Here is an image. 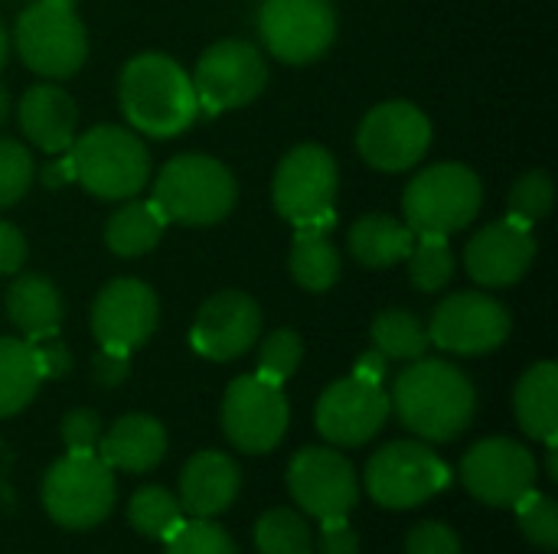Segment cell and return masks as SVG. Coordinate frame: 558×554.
<instances>
[{
	"label": "cell",
	"mask_w": 558,
	"mask_h": 554,
	"mask_svg": "<svg viewBox=\"0 0 558 554\" xmlns=\"http://www.w3.org/2000/svg\"><path fill=\"white\" fill-rule=\"evenodd\" d=\"M399 421L425 441H454L474 421L477 395L471 379L445 359H415L389 395Z\"/></svg>",
	"instance_id": "cell-1"
},
{
	"label": "cell",
	"mask_w": 558,
	"mask_h": 554,
	"mask_svg": "<svg viewBox=\"0 0 558 554\" xmlns=\"http://www.w3.org/2000/svg\"><path fill=\"white\" fill-rule=\"evenodd\" d=\"M118 98L131 127L160 140L183 134L199 114L193 78L163 52L134 56L121 72Z\"/></svg>",
	"instance_id": "cell-2"
},
{
	"label": "cell",
	"mask_w": 558,
	"mask_h": 554,
	"mask_svg": "<svg viewBox=\"0 0 558 554\" xmlns=\"http://www.w3.org/2000/svg\"><path fill=\"white\" fill-rule=\"evenodd\" d=\"M239 199L235 176L226 163L206 153H183L170 160L154 183L150 202L167 222L180 225H213L222 222Z\"/></svg>",
	"instance_id": "cell-3"
},
{
	"label": "cell",
	"mask_w": 558,
	"mask_h": 554,
	"mask_svg": "<svg viewBox=\"0 0 558 554\" xmlns=\"http://www.w3.org/2000/svg\"><path fill=\"white\" fill-rule=\"evenodd\" d=\"M75 180L98 199H131L150 180V153L137 134L98 124L69 147Z\"/></svg>",
	"instance_id": "cell-4"
},
{
	"label": "cell",
	"mask_w": 558,
	"mask_h": 554,
	"mask_svg": "<svg viewBox=\"0 0 558 554\" xmlns=\"http://www.w3.org/2000/svg\"><path fill=\"white\" fill-rule=\"evenodd\" d=\"M484 202L481 176L464 163H435L422 170L402 199L405 225L415 235H454L468 229Z\"/></svg>",
	"instance_id": "cell-5"
},
{
	"label": "cell",
	"mask_w": 558,
	"mask_h": 554,
	"mask_svg": "<svg viewBox=\"0 0 558 554\" xmlns=\"http://www.w3.org/2000/svg\"><path fill=\"white\" fill-rule=\"evenodd\" d=\"M13 39L23 65L43 78H69L82 69L88 56L85 26L72 3L62 0L29 3L16 20Z\"/></svg>",
	"instance_id": "cell-6"
},
{
	"label": "cell",
	"mask_w": 558,
	"mask_h": 554,
	"mask_svg": "<svg viewBox=\"0 0 558 554\" xmlns=\"http://www.w3.org/2000/svg\"><path fill=\"white\" fill-rule=\"evenodd\" d=\"M43 506L49 519L62 529H92L108 519L114 506V477L111 467L85 454H65L56 460L43 480Z\"/></svg>",
	"instance_id": "cell-7"
},
{
	"label": "cell",
	"mask_w": 558,
	"mask_h": 554,
	"mask_svg": "<svg viewBox=\"0 0 558 554\" xmlns=\"http://www.w3.org/2000/svg\"><path fill=\"white\" fill-rule=\"evenodd\" d=\"M337 186H340V173L330 150L317 144H301L275 170V183H271L275 209L294 229L301 225L333 229Z\"/></svg>",
	"instance_id": "cell-8"
},
{
	"label": "cell",
	"mask_w": 558,
	"mask_h": 554,
	"mask_svg": "<svg viewBox=\"0 0 558 554\" xmlns=\"http://www.w3.org/2000/svg\"><path fill=\"white\" fill-rule=\"evenodd\" d=\"M445 460L418 441H392L366 464V490L386 509H412L448 487Z\"/></svg>",
	"instance_id": "cell-9"
},
{
	"label": "cell",
	"mask_w": 558,
	"mask_h": 554,
	"mask_svg": "<svg viewBox=\"0 0 558 554\" xmlns=\"http://www.w3.org/2000/svg\"><path fill=\"white\" fill-rule=\"evenodd\" d=\"M258 33L275 59L304 65L330 49L337 13L330 0H265L258 10Z\"/></svg>",
	"instance_id": "cell-10"
},
{
	"label": "cell",
	"mask_w": 558,
	"mask_h": 554,
	"mask_svg": "<svg viewBox=\"0 0 558 554\" xmlns=\"http://www.w3.org/2000/svg\"><path fill=\"white\" fill-rule=\"evenodd\" d=\"M265 82H268L265 56L242 39H222L209 46L199 56L193 75L199 108H206L209 114L232 111L255 101L265 91Z\"/></svg>",
	"instance_id": "cell-11"
},
{
	"label": "cell",
	"mask_w": 558,
	"mask_h": 554,
	"mask_svg": "<svg viewBox=\"0 0 558 554\" xmlns=\"http://www.w3.org/2000/svg\"><path fill=\"white\" fill-rule=\"evenodd\" d=\"M222 431L242 454H268L288 431V398L265 376H242L222 402Z\"/></svg>",
	"instance_id": "cell-12"
},
{
	"label": "cell",
	"mask_w": 558,
	"mask_h": 554,
	"mask_svg": "<svg viewBox=\"0 0 558 554\" xmlns=\"http://www.w3.org/2000/svg\"><path fill=\"white\" fill-rule=\"evenodd\" d=\"M510 336V313L500 300L481 291H461L438 304L432 313L428 340L445 353L484 356L504 346Z\"/></svg>",
	"instance_id": "cell-13"
},
{
	"label": "cell",
	"mask_w": 558,
	"mask_h": 554,
	"mask_svg": "<svg viewBox=\"0 0 558 554\" xmlns=\"http://www.w3.org/2000/svg\"><path fill=\"white\" fill-rule=\"evenodd\" d=\"M432 144V124L412 101H386L373 108L356 134L363 160L386 173L415 167Z\"/></svg>",
	"instance_id": "cell-14"
},
{
	"label": "cell",
	"mask_w": 558,
	"mask_h": 554,
	"mask_svg": "<svg viewBox=\"0 0 558 554\" xmlns=\"http://www.w3.org/2000/svg\"><path fill=\"white\" fill-rule=\"evenodd\" d=\"M461 483L487 506H513L536 487V460L510 438H487L464 454Z\"/></svg>",
	"instance_id": "cell-15"
},
{
	"label": "cell",
	"mask_w": 558,
	"mask_h": 554,
	"mask_svg": "<svg viewBox=\"0 0 558 554\" xmlns=\"http://www.w3.org/2000/svg\"><path fill=\"white\" fill-rule=\"evenodd\" d=\"M288 490L298 506L311 516L324 519H347L360 500L353 464L327 447H304L294 454L288 467Z\"/></svg>",
	"instance_id": "cell-16"
},
{
	"label": "cell",
	"mask_w": 558,
	"mask_h": 554,
	"mask_svg": "<svg viewBox=\"0 0 558 554\" xmlns=\"http://www.w3.org/2000/svg\"><path fill=\"white\" fill-rule=\"evenodd\" d=\"M389 411H392V405H389V395L383 392V385L350 376V379L333 382L320 395L317 431L330 444L360 447L383 431Z\"/></svg>",
	"instance_id": "cell-17"
},
{
	"label": "cell",
	"mask_w": 558,
	"mask_h": 554,
	"mask_svg": "<svg viewBox=\"0 0 558 554\" xmlns=\"http://www.w3.org/2000/svg\"><path fill=\"white\" fill-rule=\"evenodd\" d=\"M157 294L134 278H114L92 304V333L101 346L137 349L157 330Z\"/></svg>",
	"instance_id": "cell-18"
},
{
	"label": "cell",
	"mask_w": 558,
	"mask_h": 554,
	"mask_svg": "<svg viewBox=\"0 0 558 554\" xmlns=\"http://www.w3.org/2000/svg\"><path fill=\"white\" fill-rule=\"evenodd\" d=\"M262 336V310L242 291H219L209 297L193 323L190 343L203 359L229 362L245 356Z\"/></svg>",
	"instance_id": "cell-19"
},
{
	"label": "cell",
	"mask_w": 558,
	"mask_h": 554,
	"mask_svg": "<svg viewBox=\"0 0 558 554\" xmlns=\"http://www.w3.org/2000/svg\"><path fill=\"white\" fill-rule=\"evenodd\" d=\"M536 258V238L533 229L517 222V219H500L481 229L468 248H464V264L468 274L481 287H507L517 284Z\"/></svg>",
	"instance_id": "cell-20"
},
{
	"label": "cell",
	"mask_w": 558,
	"mask_h": 554,
	"mask_svg": "<svg viewBox=\"0 0 558 554\" xmlns=\"http://www.w3.org/2000/svg\"><path fill=\"white\" fill-rule=\"evenodd\" d=\"M239 487H242L239 464L219 451H203L193 460H186L180 473V506L193 519H213L232 506Z\"/></svg>",
	"instance_id": "cell-21"
},
{
	"label": "cell",
	"mask_w": 558,
	"mask_h": 554,
	"mask_svg": "<svg viewBox=\"0 0 558 554\" xmlns=\"http://www.w3.org/2000/svg\"><path fill=\"white\" fill-rule=\"evenodd\" d=\"M78 108L59 85H33L20 101L23 134L46 153H62L75 140Z\"/></svg>",
	"instance_id": "cell-22"
},
{
	"label": "cell",
	"mask_w": 558,
	"mask_h": 554,
	"mask_svg": "<svg viewBox=\"0 0 558 554\" xmlns=\"http://www.w3.org/2000/svg\"><path fill=\"white\" fill-rule=\"evenodd\" d=\"M167 454V431L150 415H128L114 421V428L101 438V460L111 470L147 473Z\"/></svg>",
	"instance_id": "cell-23"
},
{
	"label": "cell",
	"mask_w": 558,
	"mask_h": 554,
	"mask_svg": "<svg viewBox=\"0 0 558 554\" xmlns=\"http://www.w3.org/2000/svg\"><path fill=\"white\" fill-rule=\"evenodd\" d=\"M7 313L13 327L26 336V343H39L59 333L62 297L52 281L39 274H23L7 291Z\"/></svg>",
	"instance_id": "cell-24"
},
{
	"label": "cell",
	"mask_w": 558,
	"mask_h": 554,
	"mask_svg": "<svg viewBox=\"0 0 558 554\" xmlns=\"http://www.w3.org/2000/svg\"><path fill=\"white\" fill-rule=\"evenodd\" d=\"M517 421L520 428L543 441H558V366L556 362H536L533 369L523 372L517 395H513Z\"/></svg>",
	"instance_id": "cell-25"
},
{
	"label": "cell",
	"mask_w": 558,
	"mask_h": 554,
	"mask_svg": "<svg viewBox=\"0 0 558 554\" xmlns=\"http://www.w3.org/2000/svg\"><path fill=\"white\" fill-rule=\"evenodd\" d=\"M415 232L392 216H363L350 229V251L363 268H392L409 258Z\"/></svg>",
	"instance_id": "cell-26"
},
{
	"label": "cell",
	"mask_w": 558,
	"mask_h": 554,
	"mask_svg": "<svg viewBox=\"0 0 558 554\" xmlns=\"http://www.w3.org/2000/svg\"><path fill=\"white\" fill-rule=\"evenodd\" d=\"M291 278L311 294H324L340 281V251L333 248L327 225H301V229H294Z\"/></svg>",
	"instance_id": "cell-27"
},
{
	"label": "cell",
	"mask_w": 558,
	"mask_h": 554,
	"mask_svg": "<svg viewBox=\"0 0 558 554\" xmlns=\"http://www.w3.org/2000/svg\"><path fill=\"white\" fill-rule=\"evenodd\" d=\"M43 382L36 346L26 340H0V418L23 411Z\"/></svg>",
	"instance_id": "cell-28"
},
{
	"label": "cell",
	"mask_w": 558,
	"mask_h": 554,
	"mask_svg": "<svg viewBox=\"0 0 558 554\" xmlns=\"http://www.w3.org/2000/svg\"><path fill=\"white\" fill-rule=\"evenodd\" d=\"M167 219L160 216V209L147 199H134L124 202L105 225V245L118 255V258H137L144 251H150L160 235H163Z\"/></svg>",
	"instance_id": "cell-29"
},
{
	"label": "cell",
	"mask_w": 558,
	"mask_h": 554,
	"mask_svg": "<svg viewBox=\"0 0 558 554\" xmlns=\"http://www.w3.org/2000/svg\"><path fill=\"white\" fill-rule=\"evenodd\" d=\"M428 330L409 310H386L373 320V346L386 359L415 362L428 353Z\"/></svg>",
	"instance_id": "cell-30"
},
{
	"label": "cell",
	"mask_w": 558,
	"mask_h": 554,
	"mask_svg": "<svg viewBox=\"0 0 558 554\" xmlns=\"http://www.w3.org/2000/svg\"><path fill=\"white\" fill-rule=\"evenodd\" d=\"M131 526L147 535V539H170L186 519H183V506L180 500H173L163 487H144L134 493L131 506H128Z\"/></svg>",
	"instance_id": "cell-31"
},
{
	"label": "cell",
	"mask_w": 558,
	"mask_h": 554,
	"mask_svg": "<svg viewBox=\"0 0 558 554\" xmlns=\"http://www.w3.org/2000/svg\"><path fill=\"white\" fill-rule=\"evenodd\" d=\"M405 261L412 284L425 294L445 291L454 278V255L445 235H415V245Z\"/></svg>",
	"instance_id": "cell-32"
},
{
	"label": "cell",
	"mask_w": 558,
	"mask_h": 554,
	"mask_svg": "<svg viewBox=\"0 0 558 554\" xmlns=\"http://www.w3.org/2000/svg\"><path fill=\"white\" fill-rule=\"evenodd\" d=\"M255 545L262 554H314V539L304 516L271 509L255 522Z\"/></svg>",
	"instance_id": "cell-33"
},
{
	"label": "cell",
	"mask_w": 558,
	"mask_h": 554,
	"mask_svg": "<svg viewBox=\"0 0 558 554\" xmlns=\"http://www.w3.org/2000/svg\"><path fill=\"white\" fill-rule=\"evenodd\" d=\"M517 526L520 532L543 552H556L558 549V506L546 493H523L517 503Z\"/></svg>",
	"instance_id": "cell-34"
},
{
	"label": "cell",
	"mask_w": 558,
	"mask_h": 554,
	"mask_svg": "<svg viewBox=\"0 0 558 554\" xmlns=\"http://www.w3.org/2000/svg\"><path fill=\"white\" fill-rule=\"evenodd\" d=\"M553 199H556V186H553V176L543 173V170H533L526 176H520L510 189V219L523 222V225H536L539 219L549 216L553 209Z\"/></svg>",
	"instance_id": "cell-35"
},
{
	"label": "cell",
	"mask_w": 558,
	"mask_h": 554,
	"mask_svg": "<svg viewBox=\"0 0 558 554\" xmlns=\"http://www.w3.org/2000/svg\"><path fill=\"white\" fill-rule=\"evenodd\" d=\"M304 346L301 336L294 330H275L265 336L262 343V356H258V376H265L268 382H288L298 366H301Z\"/></svg>",
	"instance_id": "cell-36"
},
{
	"label": "cell",
	"mask_w": 558,
	"mask_h": 554,
	"mask_svg": "<svg viewBox=\"0 0 558 554\" xmlns=\"http://www.w3.org/2000/svg\"><path fill=\"white\" fill-rule=\"evenodd\" d=\"M167 554H235V545L209 519H193L167 539Z\"/></svg>",
	"instance_id": "cell-37"
},
{
	"label": "cell",
	"mask_w": 558,
	"mask_h": 554,
	"mask_svg": "<svg viewBox=\"0 0 558 554\" xmlns=\"http://www.w3.org/2000/svg\"><path fill=\"white\" fill-rule=\"evenodd\" d=\"M33 183V157L23 144L0 137V209L13 206Z\"/></svg>",
	"instance_id": "cell-38"
},
{
	"label": "cell",
	"mask_w": 558,
	"mask_h": 554,
	"mask_svg": "<svg viewBox=\"0 0 558 554\" xmlns=\"http://www.w3.org/2000/svg\"><path fill=\"white\" fill-rule=\"evenodd\" d=\"M59 434L69 447V454H85L95 451V444L101 441V418L88 408H75L62 418Z\"/></svg>",
	"instance_id": "cell-39"
},
{
	"label": "cell",
	"mask_w": 558,
	"mask_h": 554,
	"mask_svg": "<svg viewBox=\"0 0 558 554\" xmlns=\"http://www.w3.org/2000/svg\"><path fill=\"white\" fill-rule=\"evenodd\" d=\"M405 554H461V542H458L454 529H448L441 522H422L409 532Z\"/></svg>",
	"instance_id": "cell-40"
},
{
	"label": "cell",
	"mask_w": 558,
	"mask_h": 554,
	"mask_svg": "<svg viewBox=\"0 0 558 554\" xmlns=\"http://www.w3.org/2000/svg\"><path fill=\"white\" fill-rule=\"evenodd\" d=\"M131 372V359H128V349H111V346H101L92 359V376L101 389H114L128 379Z\"/></svg>",
	"instance_id": "cell-41"
},
{
	"label": "cell",
	"mask_w": 558,
	"mask_h": 554,
	"mask_svg": "<svg viewBox=\"0 0 558 554\" xmlns=\"http://www.w3.org/2000/svg\"><path fill=\"white\" fill-rule=\"evenodd\" d=\"M320 554H360V539L347 526V519L320 522Z\"/></svg>",
	"instance_id": "cell-42"
},
{
	"label": "cell",
	"mask_w": 558,
	"mask_h": 554,
	"mask_svg": "<svg viewBox=\"0 0 558 554\" xmlns=\"http://www.w3.org/2000/svg\"><path fill=\"white\" fill-rule=\"evenodd\" d=\"M23 261H26V238L20 235V229L0 219V274L20 271Z\"/></svg>",
	"instance_id": "cell-43"
},
{
	"label": "cell",
	"mask_w": 558,
	"mask_h": 554,
	"mask_svg": "<svg viewBox=\"0 0 558 554\" xmlns=\"http://www.w3.org/2000/svg\"><path fill=\"white\" fill-rule=\"evenodd\" d=\"M33 346H36V356H39V366H43V379H59V376H65L72 369V356L59 343V336L39 340Z\"/></svg>",
	"instance_id": "cell-44"
},
{
	"label": "cell",
	"mask_w": 558,
	"mask_h": 554,
	"mask_svg": "<svg viewBox=\"0 0 558 554\" xmlns=\"http://www.w3.org/2000/svg\"><path fill=\"white\" fill-rule=\"evenodd\" d=\"M69 183H75V167H72V157L62 150V157H56V160H46L43 167H39V186L43 189H62V186H69Z\"/></svg>",
	"instance_id": "cell-45"
},
{
	"label": "cell",
	"mask_w": 558,
	"mask_h": 554,
	"mask_svg": "<svg viewBox=\"0 0 558 554\" xmlns=\"http://www.w3.org/2000/svg\"><path fill=\"white\" fill-rule=\"evenodd\" d=\"M386 366H389V359L373 346L369 353H363V356H360V362H356L353 376H356V379H366V382L383 385V379H386Z\"/></svg>",
	"instance_id": "cell-46"
},
{
	"label": "cell",
	"mask_w": 558,
	"mask_h": 554,
	"mask_svg": "<svg viewBox=\"0 0 558 554\" xmlns=\"http://www.w3.org/2000/svg\"><path fill=\"white\" fill-rule=\"evenodd\" d=\"M549 447V454H546V470H549V480L556 483L558 480V451L556 444H546Z\"/></svg>",
	"instance_id": "cell-47"
},
{
	"label": "cell",
	"mask_w": 558,
	"mask_h": 554,
	"mask_svg": "<svg viewBox=\"0 0 558 554\" xmlns=\"http://www.w3.org/2000/svg\"><path fill=\"white\" fill-rule=\"evenodd\" d=\"M7 118H10V98H7V91L0 85V127L7 124Z\"/></svg>",
	"instance_id": "cell-48"
},
{
	"label": "cell",
	"mask_w": 558,
	"mask_h": 554,
	"mask_svg": "<svg viewBox=\"0 0 558 554\" xmlns=\"http://www.w3.org/2000/svg\"><path fill=\"white\" fill-rule=\"evenodd\" d=\"M7 49H10V39H7L3 23H0V69H3V62H7Z\"/></svg>",
	"instance_id": "cell-49"
},
{
	"label": "cell",
	"mask_w": 558,
	"mask_h": 554,
	"mask_svg": "<svg viewBox=\"0 0 558 554\" xmlns=\"http://www.w3.org/2000/svg\"><path fill=\"white\" fill-rule=\"evenodd\" d=\"M62 3H75V0H62Z\"/></svg>",
	"instance_id": "cell-50"
}]
</instances>
